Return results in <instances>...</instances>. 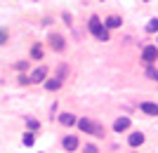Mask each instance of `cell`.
<instances>
[{
    "label": "cell",
    "mask_w": 158,
    "mask_h": 153,
    "mask_svg": "<svg viewBox=\"0 0 158 153\" xmlns=\"http://www.w3.org/2000/svg\"><path fill=\"white\" fill-rule=\"evenodd\" d=\"M144 2H149V0H144Z\"/></svg>",
    "instance_id": "d4e9b609"
},
{
    "label": "cell",
    "mask_w": 158,
    "mask_h": 153,
    "mask_svg": "<svg viewBox=\"0 0 158 153\" xmlns=\"http://www.w3.org/2000/svg\"><path fill=\"white\" fill-rule=\"evenodd\" d=\"M87 31H90V33H92L97 40H102V42L111 40V33H109V28L104 26V21L99 19L97 14H92V17L87 19Z\"/></svg>",
    "instance_id": "6da1fadb"
},
{
    "label": "cell",
    "mask_w": 158,
    "mask_h": 153,
    "mask_svg": "<svg viewBox=\"0 0 158 153\" xmlns=\"http://www.w3.org/2000/svg\"><path fill=\"white\" fill-rule=\"evenodd\" d=\"M43 87H45L47 92H57V90H61V87H64V78H59V75L47 78L45 83H43Z\"/></svg>",
    "instance_id": "8992f818"
},
{
    "label": "cell",
    "mask_w": 158,
    "mask_h": 153,
    "mask_svg": "<svg viewBox=\"0 0 158 153\" xmlns=\"http://www.w3.org/2000/svg\"><path fill=\"white\" fill-rule=\"evenodd\" d=\"M19 78V85H26V83H31V78H28V73H19L17 75Z\"/></svg>",
    "instance_id": "7402d4cb"
},
{
    "label": "cell",
    "mask_w": 158,
    "mask_h": 153,
    "mask_svg": "<svg viewBox=\"0 0 158 153\" xmlns=\"http://www.w3.org/2000/svg\"><path fill=\"white\" fill-rule=\"evenodd\" d=\"M66 73H69V66H64V64H61V66H59V71H57V75L66 80Z\"/></svg>",
    "instance_id": "603a6c76"
},
{
    "label": "cell",
    "mask_w": 158,
    "mask_h": 153,
    "mask_svg": "<svg viewBox=\"0 0 158 153\" xmlns=\"http://www.w3.org/2000/svg\"><path fill=\"white\" fill-rule=\"evenodd\" d=\"M7 40H10V28H0V47L7 45Z\"/></svg>",
    "instance_id": "e0dca14e"
},
{
    "label": "cell",
    "mask_w": 158,
    "mask_h": 153,
    "mask_svg": "<svg viewBox=\"0 0 158 153\" xmlns=\"http://www.w3.org/2000/svg\"><path fill=\"white\" fill-rule=\"evenodd\" d=\"M61 146H64L66 153H73V151H78V148H80V139L76 137V134H66L64 139H61Z\"/></svg>",
    "instance_id": "5b68a950"
},
{
    "label": "cell",
    "mask_w": 158,
    "mask_h": 153,
    "mask_svg": "<svg viewBox=\"0 0 158 153\" xmlns=\"http://www.w3.org/2000/svg\"><path fill=\"white\" fill-rule=\"evenodd\" d=\"M144 75H146L149 80H156V83H158V71H156L153 66H146V68H144Z\"/></svg>",
    "instance_id": "9a60e30c"
},
{
    "label": "cell",
    "mask_w": 158,
    "mask_h": 153,
    "mask_svg": "<svg viewBox=\"0 0 158 153\" xmlns=\"http://www.w3.org/2000/svg\"><path fill=\"white\" fill-rule=\"evenodd\" d=\"M144 141H146V137L142 132H130V134H127V146H130V148H139Z\"/></svg>",
    "instance_id": "52a82bcc"
},
{
    "label": "cell",
    "mask_w": 158,
    "mask_h": 153,
    "mask_svg": "<svg viewBox=\"0 0 158 153\" xmlns=\"http://www.w3.org/2000/svg\"><path fill=\"white\" fill-rule=\"evenodd\" d=\"M28 57H31L33 61H40L43 57H45V52H43V45H40V42H33V45H31V52H28Z\"/></svg>",
    "instance_id": "4fadbf2b"
},
{
    "label": "cell",
    "mask_w": 158,
    "mask_h": 153,
    "mask_svg": "<svg viewBox=\"0 0 158 153\" xmlns=\"http://www.w3.org/2000/svg\"><path fill=\"white\" fill-rule=\"evenodd\" d=\"M21 144H24V146H33V144H35V132L26 130V134L21 137Z\"/></svg>",
    "instance_id": "5bb4252c"
},
{
    "label": "cell",
    "mask_w": 158,
    "mask_h": 153,
    "mask_svg": "<svg viewBox=\"0 0 158 153\" xmlns=\"http://www.w3.org/2000/svg\"><path fill=\"white\" fill-rule=\"evenodd\" d=\"M14 68H17L19 73H24V71L28 68V59H21V61H17V64H14Z\"/></svg>",
    "instance_id": "ffe728a7"
},
{
    "label": "cell",
    "mask_w": 158,
    "mask_h": 153,
    "mask_svg": "<svg viewBox=\"0 0 158 153\" xmlns=\"http://www.w3.org/2000/svg\"><path fill=\"white\" fill-rule=\"evenodd\" d=\"M83 151H85V153H99V148L94 146V144H85V146H83Z\"/></svg>",
    "instance_id": "44dd1931"
},
{
    "label": "cell",
    "mask_w": 158,
    "mask_h": 153,
    "mask_svg": "<svg viewBox=\"0 0 158 153\" xmlns=\"http://www.w3.org/2000/svg\"><path fill=\"white\" fill-rule=\"evenodd\" d=\"M104 26L109 28V31H113V28H120V26H123V19H120L118 14H109V17L104 19Z\"/></svg>",
    "instance_id": "8fae6325"
},
{
    "label": "cell",
    "mask_w": 158,
    "mask_h": 153,
    "mask_svg": "<svg viewBox=\"0 0 158 153\" xmlns=\"http://www.w3.org/2000/svg\"><path fill=\"white\" fill-rule=\"evenodd\" d=\"M26 127H28V130H31V132H35V130H38V127H40V123H38V120H35V118H26Z\"/></svg>",
    "instance_id": "d6986e66"
},
{
    "label": "cell",
    "mask_w": 158,
    "mask_h": 153,
    "mask_svg": "<svg viewBox=\"0 0 158 153\" xmlns=\"http://www.w3.org/2000/svg\"><path fill=\"white\" fill-rule=\"evenodd\" d=\"M146 33H158V19H151L146 24Z\"/></svg>",
    "instance_id": "ac0fdd59"
},
{
    "label": "cell",
    "mask_w": 158,
    "mask_h": 153,
    "mask_svg": "<svg viewBox=\"0 0 158 153\" xmlns=\"http://www.w3.org/2000/svg\"><path fill=\"white\" fill-rule=\"evenodd\" d=\"M78 130L80 132H85V134H92L94 132V120H90V118H78Z\"/></svg>",
    "instance_id": "9c48e42d"
},
{
    "label": "cell",
    "mask_w": 158,
    "mask_h": 153,
    "mask_svg": "<svg viewBox=\"0 0 158 153\" xmlns=\"http://www.w3.org/2000/svg\"><path fill=\"white\" fill-rule=\"evenodd\" d=\"M47 66H38V68H33L31 73H28V78H31V85H43L47 80Z\"/></svg>",
    "instance_id": "277c9868"
},
{
    "label": "cell",
    "mask_w": 158,
    "mask_h": 153,
    "mask_svg": "<svg viewBox=\"0 0 158 153\" xmlns=\"http://www.w3.org/2000/svg\"><path fill=\"white\" fill-rule=\"evenodd\" d=\"M57 120H59V125H61V127H73L76 123H78V118H76L73 113H61Z\"/></svg>",
    "instance_id": "7c38bea8"
},
{
    "label": "cell",
    "mask_w": 158,
    "mask_h": 153,
    "mask_svg": "<svg viewBox=\"0 0 158 153\" xmlns=\"http://www.w3.org/2000/svg\"><path fill=\"white\" fill-rule=\"evenodd\" d=\"M156 47H158V38H156Z\"/></svg>",
    "instance_id": "cb8c5ba5"
},
{
    "label": "cell",
    "mask_w": 158,
    "mask_h": 153,
    "mask_svg": "<svg viewBox=\"0 0 158 153\" xmlns=\"http://www.w3.org/2000/svg\"><path fill=\"white\" fill-rule=\"evenodd\" d=\"M47 45H50L52 52L61 54L66 50V40H64V35H59V33H50V35H47Z\"/></svg>",
    "instance_id": "7a4b0ae2"
},
{
    "label": "cell",
    "mask_w": 158,
    "mask_h": 153,
    "mask_svg": "<svg viewBox=\"0 0 158 153\" xmlns=\"http://www.w3.org/2000/svg\"><path fill=\"white\" fill-rule=\"evenodd\" d=\"M142 59H144L146 66H153L158 61V47L156 45H144L142 47Z\"/></svg>",
    "instance_id": "3957f363"
},
{
    "label": "cell",
    "mask_w": 158,
    "mask_h": 153,
    "mask_svg": "<svg viewBox=\"0 0 158 153\" xmlns=\"http://www.w3.org/2000/svg\"><path fill=\"white\" fill-rule=\"evenodd\" d=\"M94 139H104V125H99V123H94V132H92Z\"/></svg>",
    "instance_id": "2e32d148"
},
{
    "label": "cell",
    "mask_w": 158,
    "mask_h": 153,
    "mask_svg": "<svg viewBox=\"0 0 158 153\" xmlns=\"http://www.w3.org/2000/svg\"><path fill=\"white\" fill-rule=\"evenodd\" d=\"M125 130H130V118H127V115H120V118L113 120V132L116 134L125 132Z\"/></svg>",
    "instance_id": "ba28073f"
},
{
    "label": "cell",
    "mask_w": 158,
    "mask_h": 153,
    "mask_svg": "<svg viewBox=\"0 0 158 153\" xmlns=\"http://www.w3.org/2000/svg\"><path fill=\"white\" fill-rule=\"evenodd\" d=\"M139 111H142V113L144 115H158V104H153V101H142V104H139Z\"/></svg>",
    "instance_id": "30bf717a"
}]
</instances>
